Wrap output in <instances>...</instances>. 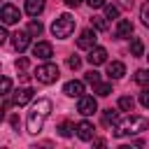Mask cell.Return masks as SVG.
<instances>
[{"instance_id":"cell-9","label":"cell","mask_w":149,"mask_h":149,"mask_svg":"<svg viewBox=\"0 0 149 149\" xmlns=\"http://www.w3.org/2000/svg\"><path fill=\"white\" fill-rule=\"evenodd\" d=\"M33 56H37V58H42V61H49V58L54 56V47H51L49 42H35V44H33Z\"/></svg>"},{"instance_id":"cell-8","label":"cell","mask_w":149,"mask_h":149,"mask_svg":"<svg viewBox=\"0 0 149 149\" xmlns=\"http://www.w3.org/2000/svg\"><path fill=\"white\" fill-rule=\"evenodd\" d=\"M30 37H33V35H30L28 30H19V33H14V35H12L14 49H16L19 54H21V51H26V49L30 47Z\"/></svg>"},{"instance_id":"cell-2","label":"cell","mask_w":149,"mask_h":149,"mask_svg":"<svg viewBox=\"0 0 149 149\" xmlns=\"http://www.w3.org/2000/svg\"><path fill=\"white\" fill-rule=\"evenodd\" d=\"M149 121L144 116H137V114H128L123 121H116L114 123V137H123V135H135V133H142L147 130Z\"/></svg>"},{"instance_id":"cell-29","label":"cell","mask_w":149,"mask_h":149,"mask_svg":"<svg viewBox=\"0 0 149 149\" xmlns=\"http://www.w3.org/2000/svg\"><path fill=\"white\" fill-rule=\"evenodd\" d=\"M9 91H12V79L2 77V95H9Z\"/></svg>"},{"instance_id":"cell-34","label":"cell","mask_w":149,"mask_h":149,"mask_svg":"<svg viewBox=\"0 0 149 149\" xmlns=\"http://www.w3.org/2000/svg\"><path fill=\"white\" fill-rule=\"evenodd\" d=\"M7 40V28H5V23H2V28H0V42H5Z\"/></svg>"},{"instance_id":"cell-35","label":"cell","mask_w":149,"mask_h":149,"mask_svg":"<svg viewBox=\"0 0 149 149\" xmlns=\"http://www.w3.org/2000/svg\"><path fill=\"white\" fill-rule=\"evenodd\" d=\"M63 2H65L68 7H79V2H81V0H63Z\"/></svg>"},{"instance_id":"cell-6","label":"cell","mask_w":149,"mask_h":149,"mask_svg":"<svg viewBox=\"0 0 149 149\" xmlns=\"http://www.w3.org/2000/svg\"><path fill=\"white\" fill-rule=\"evenodd\" d=\"M95 40H98L95 30H93V28H86V30L79 33V37H77V47H79V49H93V47H95Z\"/></svg>"},{"instance_id":"cell-25","label":"cell","mask_w":149,"mask_h":149,"mask_svg":"<svg viewBox=\"0 0 149 149\" xmlns=\"http://www.w3.org/2000/svg\"><path fill=\"white\" fill-rule=\"evenodd\" d=\"M105 19H119V5H105Z\"/></svg>"},{"instance_id":"cell-3","label":"cell","mask_w":149,"mask_h":149,"mask_svg":"<svg viewBox=\"0 0 149 149\" xmlns=\"http://www.w3.org/2000/svg\"><path fill=\"white\" fill-rule=\"evenodd\" d=\"M72 30H74V19H72L70 14H61V16L51 23V33H54V37H58V40L70 37Z\"/></svg>"},{"instance_id":"cell-1","label":"cell","mask_w":149,"mask_h":149,"mask_svg":"<svg viewBox=\"0 0 149 149\" xmlns=\"http://www.w3.org/2000/svg\"><path fill=\"white\" fill-rule=\"evenodd\" d=\"M49 112H51V100H49V98H40V100L33 105V109L28 112V133H30V135H37V133L42 130L44 119L49 116Z\"/></svg>"},{"instance_id":"cell-4","label":"cell","mask_w":149,"mask_h":149,"mask_svg":"<svg viewBox=\"0 0 149 149\" xmlns=\"http://www.w3.org/2000/svg\"><path fill=\"white\" fill-rule=\"evenodd\" d=\"M35 79H37L40 84H54V81L58 79V65H54V63H42V65H37Z\"/></svg>"},{"instance_id":"cell-19","label":"cell","mask_w":149,"mask_h":149,"mask_svg":"<svg viewBox=\"0 0 149 149\" xmlns=\"http://www.w3.org/2000/svg\"><path fill=\"white\" fill-rule=\"evenodd\" d=\"M133 107H135V100H133L130 95H121V98H119V109H123V112H133Z\"/></svg>"},{"instance_id":"cell-18","label":"cell","mask_w":149,"mask_h":149,"mask_svg":"<svg viewBox=\"0 0 149 149\" xmlns=\"http://www.w3.org/2000/svg\"><path fill=\"white\" fill-rule=\"evenodd\" d=\"M130 54H133V56H137V58L144 54V44H142V40H140V37H133V40H130Z\"/></svg>"},{"instance_id":"cell-31","label":"cell","mask_w":149,"mask_h":149,"mask_svg":"<svg viewBox=\"0 0 149 149\" xmlns=\"http://www.w3.org/2000/svg\"><path fill=\"white\" fill-rule=\"evenodd\" d=\"M86 5H88L91 9H100V7H105L107 2H105V0H86Z\"/></svg>"},{"instance_id":"cell-27","label":"cell","mask_w":149,"mask_h":149,"mask_svg":"<svg viewBox=\"0 0 149 149\" xmlns=\"http://www.w3.org/2000/svg\"><path fill=\"white\" fill-rule=\"evenodd\" d=\"M93 28L95 30H107V21L102 16H93Z\"/></svg>"},{"instance_id":"cell-26","label":"cell","mask_w":149,"mask_h":149,"mask_svg":"<svg viewBox=\"0 0 149 149\" xmlns=\"http://www.w3.org/2000/svg\"><path fill=\"white\" fill-rule=\"evenodd\" d=\"M140 19H142V23L149 28V0L142 5V9H140Z\"/></svg>"},{"instance_id":"cell-13","label":"cell","mask_w":149,"mask_h":149,"mask_svg":"<svg viewBox=\"0 0 149 149\" xmlns=\"http://www.w3.org/2000/svg\"><path fill=\"white\" fill-rule=\"evenodd\" d=\"M63 93L70 95V98H81V95H84V81H77V79L68 81V84L63 86Z\"/></svg>"},{"instance_id":"cell-11","label":"cell","mask_w":149,"mask_h":149,"mask_svg":"<svg viewBox=\"0 0 149 149\" xmlns=\"http://www.w3.org/2000/svg\"><path fill=\"white\" fill-rule=\"evenodd\" d=\"M33 95H35V91H33L30 86H23V88H19V91L14 93V105H16V107H23V105H28V102L33 100Z\"/></svg>"},{"instance_id":"cell-33","label":"cell","mask_w":149,"mask_h":149,"mask_svg":"<svg viewBox=\"0 0 149 149\" xmlns=\"http://www.w3.org/2000/svg\"><path fill=\"white\" fill-rule=\"evenodd\" d=\"M16 68L26 70V68H28V58H19V61H16Z\"/></svg>"},{"instance_id":"cell-14","label":"cell","mask_w":149,"mask_h":149,"mask_svg":"<svg viewBox=\"0 0 149 149\" xmlns=\"http://www.w3.org/2000/svg\"><path fill=\"white\" fill-rule=\"evenodd\" d=\"M93 133H95V128H93L91 121H79V123H77V137H79V140L88 142V140H93Z\"/></svg>"},{"instance_id":"cell-5","label":"cell","mask_w":149,"mask_h":149,"mask_svg":"<svg viewBox=\"0 0 149 149\" xmlns=\"http://www.w3.org/2000/svg\"><path fill=\"white\" fill-rule=\"evenodd\" d=\"M77 112H79L81 116H91V114H95V112H98V102H95V98H93V95H81L79 102H77Z\"/></svg>"},{"instance_id":"cell-32","label":"cell","mask_w":149,"mask_h":149,"mask_svg":"<svg viewBox=\"0 0 149 149\" xmlns=\"http://www.w3.org/2000/svg\"><path fill=\"white\" fill-rule=\"evenodd\" d=\"M116 5L123 7V9H130V7H133V0H116Z\"/></svg>"},{"instance_id":"cell-28","label":"cell","mask_w":149,"mask_h":149,"mask_svg":"<svg viewBox=\"0 0 149 149\" xmlns=\"http://www.w3.org/2000/svg\"><path fill=\"white\" fill-rule=\"evenodd\" d=\"M68 68H70V70H79V68H81V58H79V56H70V58H68Z\"/></svg>"},{"instance_id":"cell-24","label":"cell","mask_w":149,"mask_h":149,"mask_svg":"<svg viewBox=\"0 0 149 149\" xmlns=\"http://www.w3.org/2000/svg\"><path fill=\"white\" fill-rule=\"evenodd\" d=\"M84 81L91 84V86H95V84H100V74H98L95 70H88V72L84 74Z\"/></svg>"},{"instance_id":"cell-10","label":"cell","mask_w":149,"mask_h":149,"mask_svg":"<svg viewBox=\"0 0 149 149\" xmlns=\"http://www.w3.org/2000/svg\"><path fill=\"white\" fill-rule=\"evenodd\" d=\"M86 61H88L91 65H102V63H107V51H105L102 47H93V49H88Z\"/></svg>"},{"instance_id":"cell-16","label":"cell","mask_w":149,"mask_h":149,"mask_svg":"<svg viewBox=\"0 0 149 149\" xmlns=\"http://www.w3.org/2000/svg\"><path fill=\"white\" fill-rule=\"evenodd\" d=\"M44 12V0H26V14L37 16Z\"/></svg>"},{"instance_id":"cell-20","label":"cell","mask_w":149,"mask_h":149,"mask_svg":"<svg viewBox=\"0 0 149 149\" xmlns=\"http://www.w3.org/2000/svg\"><path fill=\"white\" fill-rule=\"evenodd\" d=\"M116 121H119V112H116V109H105V112H102V123H105V126L116 123Z\"/></svg>"},{"instance_id":"cell-15","label":"cell","mask_w":149,"mask_h":149,"mask_svg":"<svg viewBox=\"0 0 149 149\" xmlns=\"http://www.w3.org/2000/svg\"><path fill=\"white\" fill-rule=\"evenodd\" d=\"M107 74H109V79H121L126 74V65L121 61H112V63H107Z\"/></svg>"},{"instance_id":"cell-21","label":"cell","mask_w":149,"mask_h":149,"mask_svg":"<svg viewBox=\"0 0 149 149\" xmlns=\"http://www.w3.org/2000/svg\"><path fill=\"white\" fill-rule=\"evenodd\" d=\"M133 79H135V84H140V86H149V70H144V68L137 70Z\"/></svg>"},{"instance_id":"cell-12","label":"cell","mask_w":149,"mask_h":149,"mask_svg":"<svg viewBox=\"0 0 149 149\" xmlns=\"http://www.w3.org/2000/svg\"><path fill=\"white\" fill-rule=\"evenodd\" d=\"M133 33V23L128 19H119L116 21V28H114V37L116 40H123V37H130Z\"/></svg>"},{"instance_id":"cell-30","label":"cell","mask_w":149,"mask_h":149,"mask_svg":"<svg viewBox=\"0 0 149 149\" xmlns=\"http://www.w3.org/2000/svg\"><path fill=\"white\" fill-rule=\"evenodd\" d=\"M140 105H142V107H147V109H149V88H144V91H142V93H140Z\"/></svg>"},{"instance_id":"cell-23","label":"cell","mask_w":149,"mask_h":149,"mask_svg":"<svg viewBox=\"0 0 149 149\" xmlns=\"http://www.w3.org/2000/svg\"><path fill=\"white\" fill-rule=\"evenodd\" d=\"M95 93H98L100 98H107V95L112 93V84H105V81H100V84H95Z\"/></svg>"},{"instance_id":"cell-22","label":"cell","mask_w":149,"mask_h":149,"mask_svg":"<svg viewBox=\"0 0 149 149\" xmlns=\"http://www.w3.org/2000/svg\"><path fill=\"white\" fill-rule=\"evenodd\" d=\"M42 30H44V26H42L40 21H35V19H33V21L28 23V33H30L33 37H40V35H42Z\"/></svg>"},{"instance_id":"cell-7","label":"cell","mask_w":149,"mask_h":149,"mask_svg":"<svg viewBox=\"0 0 149 149\" xmlns=\"http://www.w3.org/2000/svg\"><path fill=\"white\" fill-rule=\"evenodd\" d=\"M0 16H2V23L5 26H9V23H19V19H21V12L14 7V5H2V12H0Z\"/></svg>"},{"instance_id":"cell-17","label":"cell","mask_w":149,"mask_h":149,"mask_svg":"<svg viewBox=\"0 0 149 149\" xmlns=\"http://www.w3.org/2000/svg\"><path fill=\"white\" fill-rule=\"evenodd\" d=\"M56 130H58V135H61V137H70V135L77 130V126H74L72 121H61Z\"/></svg>"}]
</instances>
